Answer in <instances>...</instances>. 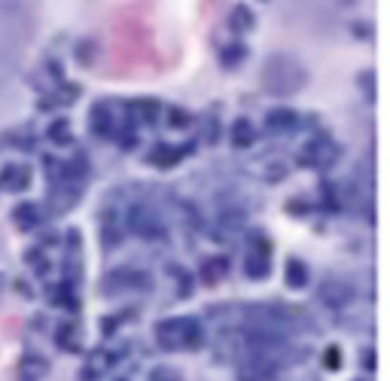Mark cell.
Wrapping results in <instances>:
<instances>
[{"label": "cell", "mask_w": 390, "mask_h": 381, "mask_svg": "<svg viewBox=\"0 0 390 381\" xmlns=\"http://www.w3.org/2000/svg\"><path fill=\"white\" fill-rule=\"evenodd\" d=\"M323 363L330 366V369H339V366H342V354H339V348H326Z\"/></svg>", "instance_id": "cell-21"}, {"label": "cell", "mask_w": 390, "mask_h": 381, "mask_svg": "<svg viewBox=\"0 0 390 381\" xmlns=\"http://www.w3.org/2000/svg\"><path fill=\"white\" fill-rule=\"evenodd\" d=\"M101 235H104V247H116L122 241V217H116V211L107 208L101 220Z\"/></svg>", "instance_id": "cell-9"}, {"label": "cell", "mask_w": 390, "mask_h": 381, "mask_svg": "<svg viewBox=\"0 0 390 381\" xmlns=\"http://www.w3.org/2000/svg\"><path fill=\"white\" fill-rule=\"evenodd\" d=\"M269 269H272V244L263 235H254V247L244 254V272H247V278L263 281Z\"/></svg>", "instance_id": "cell-4"}, {"label": "cell", "mask_w": 390, "mask_h": 381, "mask_svg": "<svg viewBox=\"0 0 390 381\" xmlns=\"http://www.w3.org/2000/svg\"><path fill=\"white\" fill-rule=\"evenodd\" d=\"M265 128L269 132H293L296 128V113L290 110V107H274V110H269V116H265Z\"/></svg>", "instance_id": "cell-8"}, {"label": "cell", "mask_w": 390, "mask_h": 381, "mask_svg": "<svg viewBox=\"0 0 390 381\" xmlns=\"http://www.w3.org/2000/svg\"><path fill=\"white\" fill-rule=\"evenodd\" d=\"M19 372H21V378H28V381H40L43 375H49V363H46L40 354H25L19 363Z\"/></svg>", "instance_id": "cell-10"}, {"label": "cell", "mask_w": 390, "mask_h": 381, "mask_svg": "<svg viewBox=\"0 0 390 381\" xmlns=\"http://www.w3.org/2000/svg\"><path fill=\"white\" fill-rule=\"evenodd\" d=\"M152 381H180L174 372H165V369H156L152 372Z\"/></svg>", "instance_id": "cell-22"}, {"label": "cell", "mask_w": 390, "mask_h": 381, "mask_svg": "<svg viewBox=\"0 0 390 381\" xmlns=\"http://www.w3.org/2000/svg\"><path fill=\"white\" fill-rule=\"evenodd\" d=\"M363 366H369V369H372V366H375V357H372V354H363Z\"/></svg>", "instance_id": "cell-23"}, {"label": "cell", "mask_w": 390, "mask_h": 381, "mask_svg": "<svg viewBox=\"0 0 390 381\" xmlns=\"http://www.w3.org/2000/svg\"><path fill=\"white\" fill-rule=\"evenodd\" d=\"M91 132L107 137L113 132V119H110V107L107 104H95V110H91Z\"/></svg>", "instance_id": "cell-12"}, {"label": "cell", "mask_w": 390, "mask_h": 381, "mask_svg": "<svg viewBox=\"0 0 390 381\" xmlns=\"http://www.w3.org/2000/svg\"><path fill=\"white\" fill-rule=\"evenodd\" d=\"M308 284V269H305L302 259H287V287L302 290Z\"/></svg>", "instance_id": "cell-13"}, {"label": "cell", "mask_w": 390, "mask_h": 381, "mask_svg": "<svg viewBox=\"0 0 390 381\" xmlns=\"http://www.w3.org/2000/svg\"><path fill=\"white\" fill-rule=\"evenodd\" d=\"M351 296H354V287H351L348 281H339V278L323 281L320 290H317V299L323 305H330V308H342V305H348Z\"/></svg>", "instance_id": "cell-6"}, {"label": "cell", "mask_w": 390, "mask_h": 381, "mask_svg": "<svg viewBox=\"0 0 390 381\" xmlns=\"http://www.w3.org/2000/svg\"><path fill=\"white\" fill-rule=\"evenodd\" d=\"M128 229H134V235H141V238H162L165 235L162 220L147 204H134L132 208V213H128Z\"/></svg>", "instance_id": "cell-5"}, {"label": "cell", "mask_w": 390, "mask_h": 381, "mask_svg": "<svg viewBox=\"0 0 390 381\" xmlns=\"http://www.w3.org/2000/svg\"><path fill=\"white\" fill-rule=\"evenodd\" d=\"M217 223H220V229H226V232H235V229H241L244 223H247V213H244L241 208H223Z\"/></svg>", "instance_id": "cell-14"}, {"label": "cell", "mask_w": 390, "mask_h": 381, "mask_svg": "<svg viewBox=\"0 0 390 381\" xmlns=\"http://www.w3.org/2000/svg\"><path fill=\"white\" fill-rule=\"evenodd\" d=\"M49 137H52V141H55V143H71V134H67V122H64V119L52 122Z\"/></svg>", "instance_id": "cell-19"}, {"label": "cell", "mask_w": 390, "mask_h": 381, "mask_svg": "<svg viewBox=\"0 0 390 381\" xmlns=\"http://www.w3.org/2000/svg\"><path fill=\"white\" fill-rule=\"evenodd\" d=\"M263 80H265V89H269L272 95H290V91H299L302 89L305 71H302L299 61L278 55V58H272L269 64H265Z\"/></svg>", "instance_id": "cell-2"}, {"label": "cell", "mask_w": 390, "mask_h": 381, "mask_svg": "<svg viewBox=\"0 0 390 381\" xmlns=\"http://www.w3.org/2000/svg\"><path fill=\"white\" fill-rule=\"evenodd\" d=\"M339 152H342L339 143H335L330 134H317L314 141H311L308 147L299 152V162L302 165H311V168H330V165H335Z\"/></svg>", "instance_id": "cell-3"}, {"label": "cell", "mask_w": 390, "mask_h": 381, "mask_svg": "<svg viewBox=\"0 0 390 381\" xmlns=\"http://www.w3.org/2000/svg\"><path fill=\"white\" fill-rule=\"evenodd\" d=\"M189 150H193V143H186V147H156L152 150V156H150V162L159 165V168H168V165L180 162V156L183 152H189Z\"/></svg>", "instance_id": "cell-11"}, {"label": "cell", "mask_w": 390, "mask_h": 381, "mask_svg": "<svg viewBox=\"0 0 390 381\" xmlns=\"http://www.w3.org/2000/svg\"><path fill=\"white\" fill-rule=\"evenodd\" d=\"M250 141H254V128H250L247 119H238V122L232 125V143L241 150V147H247Z\"/></svg>", "instance_id": "cell-16"}, {"label": "cell", "mask_w": 390, "mask_h": 381, "mask_svg": "<svg viewBox=\"0 0 390 381\" xmlns=\"http://www.w3.org/2000/svg\"><path fill=\"white\" fill-rule=\"evenodd\" d=\"M223 272H226V259H211V263H204L202 265L204 284L213 287V284H217V278H223Z\"/></svg>", "instance_id": "cell-17"}, {"label": "cell", "mask_w": 390, "mask_h": 381, "mask_svg": "<svg viewBox=\"0 0 390 381\" xmlns=\"http://www.w3.org/2000/svg\"><path fill=\"white\" fill-rule=\"evenodd\" d=\"M244 55H247V49H244V46H229V49L223 52V64L232 67V64H238Z\"/></svg>", "instance_id": "cell-20"}, {"label": "cell", "mask_w": 390, "mask_h": 381, "mask_svg": "<svg viewBox=\"0 0 390 381\" xmlns=\"http://www.w3.org/2000/svg\"><path fill=\"white\" fill-rule=\"evenodd\" d=\"M12 220H15V223H19V226L30 229V226H37V223H40V211H37V204H21V208H15Z\"/></svg>", "instance_id": "cell-15"}, {"label": "cell", "mask_w": 390, "mask_h": 381, "mask_svg": "<svg viewBox=\"0 0 390 381\" xmlns=\"http://www.w3.org/2000/svg\"><path fill=\"white\" fill-rule=\"evenodd\" d=\"M156 342L165 351H180V348H198L202 342V326L195 317H171L156 324Z\"/></svg>", "instance_id": "cell-1"}, {"label": "cell", "mask_w": 390, "mask_h": 381, "mask_svg": "<svg viewBox=\"0 0 390 381\" xmlns=\"http://www.w3.org/2000/svg\"><path fill=\"white\" fill-rule=\"evenodd\" d=\"M274 372H278L274 363L250 357V360H241V366H238V381H272Z\"/></svg>", "instance_id": "cell-7"}, {"label": "cell", "mask_w": 390, "mask_h": 381, "mask_svg": "<svg viewBox=\"0 0 390 381\" xmlns=\"http://www.w3.org/2000/svg\"><path fill=\"white\" fill-rule=\"evenodd\" d=\"M232 28L235 30H247V28H254V15H250V10H244V6H238L232 15Z\"/></svg>", "instance_id": "cell-18"}]
</instances>
